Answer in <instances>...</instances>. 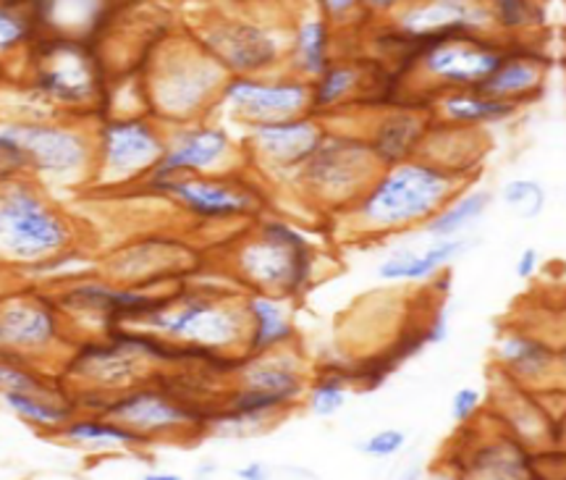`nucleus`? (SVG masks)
Segmentation results:
<instances>
[{
    "mask_svg": "<svg viewBox=\"0 0 566 480\" xmlns=\"http://www.w3.org/2000/svg\"><path fill=\"white\" fill-rule=\"evenodd\" d=\"M74 239V223L40 181L19 176L0 185V268L24 273L76 247Z\"/></svg>",
    "mask_w": 566,
    "mask_h": 480,
    "instance_id": "obj_1",
    "label": "nucleus"
},
{
    "mask_svg": "<svg viewBox=\"0 0 566 480\" xmlns=\"http://www.w3.org/2000/svg\"><path fill=\"white\" fill-rule=\"evenodd\" d=\"M459 192V176L449 168L420 160L388 166L359 197L354 216L367 229L394 231L430 221Z\"/></svg>",
    "mask_w": 566,
    "mask_h": 480,
    "instance_id": "obj_2",
    "label": "nucleus"
},
{
    "mask_svg": "<svg viewBox=\"0 0 566 480\" xmlns=\"http://www.w3.org/2000/svg\"><path fill=\"white\" fill-rule=\"evenodd\" d=\"M242 310L200 292H166L163 302L137 326L181 347L221 352L231 347L244 326Z\"/></svg>",
    "mask_w": 566,
    "mask_h": 480,
    "instance_id": "obj_3",
    "label": "nucleus"
},
{
    "mask_svg": "<svg viewBox=\"0 0 566 480\" xmlns=\"http://www.w3.org/2000/svg\"><path fill=\"white\" fill-rule=\"evenodd\" d=\"M27 160V176L53 185H80L92 179L95 143L87 132L55 122H13L3 126Z\"/></svg>",
    "mask_w": 566,
    "mask_h": 480,
    "instance_id": "obj_4",
    "label": "nucleus"
},
{
    "mask_svg": "<svg viewBox=\"0 0 566 480\" xmlns=\"http://www.w3.org/2000/svg\"><path fill=\"white\" fill-rule=\"evenodd\" d=\"M239 273L268 296H292L313 279V247L300 231L281 221H268L260 237L237 255Z\"/></svg>",
    "mask_w": 566,
    "mask_h": 480,
    "instance_id": "obj_5",
    "label": "nucleus"
},
{
    "mask_svg": "<svg viewBox=\"0 0 566 480\" xmlns=\"http://www.w3.org/2000/svg\"><path fill=\"white\" fill-rule=\"evenodd\" d=\"M92 179L101 187H129L145 181L166 150L158 124L145 116L105 118L95 134Z\"/></svg>",
    "mask_w": 566,
    "mask_h": 480,
    "instance_id": "obj_6",
    "label": "nucleus"
},
{
    "mask_svg": "<svg viewBox=\"0 0 566 480\" xmlns=\"http://www.w3.org/2000/svg\"><path fill=\"white\" fill-rule=\"evenodd\" d=\"M66 326L55 294L38 289L0 292V357L32 363L59 347Z\"/></svg>",
    "mask_w": 566,
    "mask_h": 480,
    "instance_id": "obj_7",
    "label": "nucleus"
},
{
    "mask_svg": "<svg viewBox=\"0 0 566 480\" xmlns=\"http://www.w3.org/2000/svg\"><path fill=\"white\" fill-rule=\"evenodd\" d=\"M147 189L153 195L179 205L184 213L197 221H233L258 213L260 195L250 185L221 179L210 174H174L147 176Z\"/></svg>",
    "mask_w": 566,
    "mask_h": 480,
    "instance_id": "obj_8",
    "label": "nucleus"
},
{
    "mask_svg": "<svg viewBox=\"0 0 566 480\" xmlns=\"http://www.w3.org/2000/svg\"><path fill=\"white\" fill-rule=\"evenodd\" d=\"M101 66L95 53L76 40H48L34 51V87L55 105L82 108L101 95Z\"/></svg>",
    "mask_w": 566,
    "mask_h": 480,
    "instance_id": "obj_9",
    "label": "nucleus"
},
{
    "mask_svg": "<svg viewBox=\"0 0 566 480\" xmlns=\"http://www.w3.org/2000/svg\"><path fill=\"white\" fill-rule=\"evenodd\" d=\"M378 166L370 145L363 139L323 137L307 164L300 168V176L323 200L346 202L367 192Z\"/></svg>",
    "mask_w": 566,
    "mask_h": 480,
    "instance_id": "obj_10",
    "label": "nucleus"
},
{
    "mask_svg": "<svg viewBox=\"0 0 566 480\" xmlns=\"http://www.w3.org/2000/svg\"><path fill=\"white\" fill-rule=\"evenodd\" d=\"M192 260V250L176 239L150 237L116 250L105 260V276L113 284L153 289L155 284L179 276Z\"/></svg>",
    "mask_w": 566,
    "mask_h": 480,
    "instance_id": "obj_11",
    "label": "nucleus"
},
{
    "mask_svg": "<svg viewBox=\"0 0 566 480\" xmlns=\"http://www.w3.org/2000/svg\"><path fill=\"white\" fill-rule=\"evenodd\" d=\"M105 418L122 422V426L137 430L145 439L158 434H171V430L189 428L200 422V413L195 407L184 405L163 388H126L116 399L105 405Z\"/></svg>",
    "mask_w": 566,
    "mask_h": 480,
    "instance_id": "obj_12",
    "label": "nucleus"
},
{
    "mask_svg": "<svg viewBox=\"0 0 566 480\" xmlns=\"http://www.w3.org/2000/svg\"><path fill=\"white\" fill-rule=\"evenodd\" d=\"M485 24H491V11L480 0H428L401 19L405 32L420 42L422 53L436 42L459 38Z\"/></svg>",
    "mask_w": 566,
    "mask_h": 480,
    "instance_id": "obj_13",
    "label": "nucleus"
},
{
    "mask_svg": "<svg viewBox=\"0 0 566 480\" xmlns=\"http://www.w3.org/2000/svg\"><path fill=\"white\" fill-rule=\"evenodd\" d=\"M223 95L244 118L258 124L296 118L313 101L310 87L296 82L233 80Z\"/></svg>",
    "mask_w": 566,
    "mask_h": 480,
    "instance_id": "obj_14",
    "label": "nucleus"
},
{
    "mask_svg": "<svg viewBox=\"0 0 566 480\" xmlns=\"http://www.w3.org/2000/svg\"><path fill=\"white\" fill-rule=\"evenodd\" d=\"M231 137L218 126H189L166 137V150L150 176L210 174L226 160Z\"/></svg>",
    "mask_w": 566,
    "mask_h": 480,
    "instance_id": "obj_15",
    "label": "nucleus"
},
{
    "mask_svg": "<svg viewBox=\"0 0 566 480\" xmlns=\"http://www.w3.org/2000/svg\"><path fill=\"white\" fill-rule=\"evenodd\" d=\"M323 137L325 134L313 118H283L254 126L252 145L263 164L279 171H300Z\"/></svg>",
    "mask_w": 566,
    "mask_h": 480,
    "instance_id": "obj_16",
    "label": "nucleus"
},
{
    "mask_svg": "<svg viewBox=\"0 0 566 480\" xmlns=\"http://www.w3.org/2000/svg\"><path fill=\"white\" fill-rule=\"evenodd\" d=\"M504 59L506 55L501 51L467 40L464 34L436 42L424 51V66L430 74L451 84H475V87H480Z\"/></svg>",
    "mask_w": 566,
    "mask_h": 480,
    "instance_id": "obj_17",
    "label": "nucleus"
},
{
    "mask_svg": "<svg viewBox=\"0 0 566 480\" xmlns=\"http://www.w3.org/2000/svg\"><path fill=\"white\" fill-rule=\"evenodd\" d=\"M216 84V69L202 61H179L155 80V103L166 118H187Z\"/></svg>",
    "mask_w": 566,
    "mask_h": 480,
    "instance_id": "obj_18",
    "label": "nucleus"
},
{
    "mask_svg": "<svg viewBox=\"0 0 566 480\" xmlns=\"http://www.w3.org/2000/svg\"><path fill=\"white\" fill-rule=\"evenodd\" d=\"M210 48L237 72H258L275 61V42L250 24H231L210 32Z\"/></svg>",
    "mask_w": 566,
    "mask_h": 480,
    "instance_id": "obj_19",
    "label": "nucleus"
},
{
    "mask_svg": "<svg viewBox=\"0 0 566 480\" xmlns=\"http://www.w3.org/2000/svg\"><path fill=\"white\" fill-rule=\"evenodd\" d=\"M467 250L464 239H438L422 252H401V255L388 258L380 263L378 276L384 281H424L433 279L443 268L462 255Z\"/></svg>",
    "mask_w": 566,
    "mask_h": 480,
    "instance_id": "obj_20",
    "label": "nucleus"
},
{
    "mask_svg": "<svg viewBox=\"0 0 566 480\" xmlns=\"http://www.w3.org/2000/svg\"><path fill=\"white\" fill-rule=\"evenodd\" d=\"M244 313L250 317V349L254 355H265V352H273L294 338L292 317L286 315V310L281 307L275 296H252V300H247Z\"/></svg>",
    "mask_w": 566,
    "mask_h": 480,
    "instance_id": "obj_21",
    "label": "nucleus"
},
{
    "mask_svg": "<svg viewBox=\"0 0 566 480\" xmlns=\"http://www.w3.org/2000/svg\"><path fill=\"white\" fill-rule=\"evenodd\" d=\"M424 137V124L412 113H394L384 118V124L375 132L370 150L380 166H396L409 160L417 145Z\"/></svg>",
    "mask_w": 566,
    "mask_h": 480,
    "instance_id": "obj_22",
    "label": "nucleus"
},
{
    "mask_svg": "<svg viewBox=\"0 0 566 480\" xmlns=\"http://www.w3.org/2000/svg\"><path fill=\"white\" fill-rule=\"evenodd\" d=\"M242 378L247 388L252 392L271 394V397L286 401L296 399L302 394V376L296 371V363L292 357H279L273 352H265L263 357L242 368Z\"/></svg>",
    "mask_w": 566,
    "mask_h": 480,
    "instance_id": "obj_23",
    "label": "nucleus"
},
{
    "mask_svg": "<svg viewBox=\"0 0 566 480\" xmlns=\"http://www.w3.org/2000/svg\"><path fill=\"white\" fill-rule=\"evenodd\" d=\"M61 436L69 444L90 449H132L150 444V439H145L137 430L111 418H71L61 428Z\"/></svg>",
    "mask_w": 566,
    "mask_h": 480,
    "instance_id": "obj_24",
    "label": "nucleus"
},
{
    "mask_svg": "<svg viewBox=\"0 0 566 480\" xmlns=\"http://www.w3.org/2000/svg\"><path fill=\"white\" fill-rule=\"evenodd\" d=\"M6 407L21 420L32 422L38 428L61 430L74 418V405L63 397H45V394H0Z\"/></svg>",
    "mask_w": 566,
    "mask_h": 480,
    "instance_id": "obj_25",
    "label": "nucleus"
},
{
    "mask_svg": "<svg viewBox=\"0 0 566 480\" xmlns=\"http://www.w3.org/2000/svg\"><path fill=\"white\" fill-rule=\"evenodd\" d=\"M537 82H541V69H537L533 61L504 59V63H501V66L495 69L483 84H480L478 93L495 97V101L514 103L512 97L535 90Z\"/></svg>",
    "mask_w": 566,
    "mask_h": 480,
    "instance_id": "obj_26",
    "label": "nucleus"
},
{
    "mask_svg": "<svg viewBox=\"0 0 566 480\" xmlns=\"http://www.w3.org/2000/svg\"><path fill=\"white\" fill-rule=\"evenodd\" d=\"M491 200H493V195L483 192V189H480V192H470V195L459 197L457 202L446 205V208L438 210V213L428 221V226H424V231L436 239H454L459 231H464L467 226H470L472 221H478V218L485 213Z\"/></svg>",
    "mask_w": 566,
    "mask_h": 480,
    "instance_id": "obj_27",
    "label": "nucleus"
},
{
    "mask_svg": "<svg viewBox=\"0 0 566 480\" xmlns=\"http://www.w3.org/2000/svg\"><path fill=\"white\" fill-rule=\"evenodd\" d=\"M501 359L520 376H541L554 365V349L541 338L512 334L501 342Z\"/></svg>",
    "mask_w": 566,
    "mask_h": 480,
    "instance_id": "obj_28",
    "label": "nucleus"
},
{
    "mask_svg": "<svg viewBox=\"0 0 566 480\" xmlns=\"http://www.w3.org/2000/svg\"><path fill=\"white\" fill-rule=\"evenodd\" d=\"M443 111L451 122H462V124L501 122V118L512 116L514 103L495 101V97H488L480 93H464V95L446 97Z\"/></svg>",
    "mask_w": 566,
    "mask_h": 480,
    "instance_id": "obj_29",
    "label": "nucleus"
},
{
    "mask_svg": "<svg viewBox=\"0 0 566 480\" xmlns=\"http://www.w3.org/2000/svg\"><path fill=\"white\" fill-rule=\"evenodd\" d=\"M0 394H45V397H61V392L51 380L34 371L32 363L24 359L0 357Z\"/></svg>",
    "mask_w": 566,
    "mask_h": 480,
    "instance_id": "obj_30",
    "label": "nucleus"
},
{
    "mask_svg": "<svg viewBox=\"0 0 566 480\" xmlns=\"http://www.w3.org/2000/svg\"><path fill=\"white\" fill-rule=\"evenodd\" d=\"M296 55L307 74L321 76L328 69V27L323 21L315 19L302 24L300 38H296Z\"/></svg>",
    "mask_w": 566,
    "mask_h": 480,
    "instance_id": "obj_31",
    "label": "nucleus"
},
{
    "mask_svg": "<svg viewBox=\"0 0 566 480\" xmlns=\"http://www.w3.org/2000/svg\"><path fill=\"white\" fill-rule=\"evenodd\" d=\"M501 200L522 221H533L546 208V189L533 179H514L501 189Z\"/></svg>",
    "mask_w": 566,
    "mask_h": 480,
    "instance_id": "obj_32",
    "label": "nucleus"
},
{
    "mask_svg": "<svg viewBox=\"0 0 566 480\" xmlns=\"http://www.w3.org/2000/svg\"><path fill=\"white\" fill-rule=\"evenodd\" d=\"M357 80H359V74L349 66L325 69V72L321 74V82H317V87L313 93L315 108H331V105H336L342 97L352 93Z\"/></svg>",
    "mask_w": 566,
    "mask_h": 480,
    "instance_id": "obj_33",
    "label": "nucleus"
},
{
    "mask_svg": "<svg viewBox=\"0 0 566 480\" xmlns=\"http://www.w3.org/2000/svg\"><path fill=\"white\" fill-rule=\"evenodd\" d=\"M32 38V21L19 13L13 6L0 3V55L17 51Z\"/></svg>",
    "mask_w": 566,
    "mask_h": 480,
    "instance_id": "obj_34",
    "label": "nucleus"
},
{
    "mask_svg": "<svg viewBox=\"0 0 566 480\" xmlns=\"http://www.w3.org/2000/svg\"><path fill=\"white\" fill-rule=\"evenodd\" d=\"M344 399V378L325 376L323 380H317V386L313 388V409L317 415H325V418L336 415L338 409H342Z\"/></svg>",
    "mask_w": 566,
    "mask_h": 480,
    "instance_id": "obj_35",
    "label": "nucleus"
},
{
    "mask_svg": "<svg viewBox=\"0 0 566 480\" xmlns=\"http://www.w3.org/2000/svg\"><path fill=\"white\" fill-rule=\"evenodd\" d=\"M19 176H27L24 153L19 150V145L13 143L3 126H0V185H3V181L19 179Z\"/></svg>",
    "mask_w": 566,
    "mask_h": 480,
    "instance_id": "obj_36",
    "label": "nucleus"
},
{
    "mask_svg": "<svg viewBox=\"0 0 566 480\" xmlns=\"http://www.w3.org/2000/svg\"><path fill=\"white\" fill-rule=\"evenodd\" d=\"M407 444V436L401 434V430H378V434L373 436L370 441L363 444V451L370 457H378V460H384V457H391L399 451L401 447Z\"/></svg>",
    "mask_w": 566,
    "mask_h": 480,
    "instance_id": "obj_37",
    "label": "nucleus"
},
{
    "mask_svg": "<svg viewBox=\"0 0 566 480\" xmlns=\"http://www.w3.org/2000/svg\"><path fill=\"white\" fill-rule=\"evenodd\" d=\"M478 405H480V392L478 388H459V392L454 394V399H451V415L462 422V420H470L472 415L478 413Z\"/></svg>",
    "mask_w": 566,
    "mask_h": 480,
    "instance_id": "obj_38",
    "label": "nucleus"
},
{
    "mask_svg": "<svg viewBox=\"0 0 566 480\" xmlns=\"http://www.w3.org/2000/svg\"><path fill=\"white\" fill-rule=\"evenodd\" d=\"M495 6H499V19L504 21L509 27H516V24H525L527 21V3L525 0H495Z\"/></svg>",
    "mask_w": 566,
    "mask_h": 480,
    "instance_id": "obj_39",
    "label": "nucleus"
},
{
    "mask_svg": "<svg viewBox=\"0 0 566 480\" xmlns=\"http://www.w3.org/2000/svg\"><path fill=\"white\" fill-rule=\"evenodd\" d=\"M446 334H449V313H446V307H441L438 310V313L430 317V323H428V331H424V344H438V342H443L446 338Z\"/></svg>",
    "mask_w": 566,
    "mask_h": 480,
    "instance_id": "obj_40",
    "label": "nucleus"
},
{
    "mask_svg": "<svg viewBox=\"0 0 566 480\" xmlns=\"http://www.w3.org/2000/svg\"><path fill=\"white\" fill-rule=\"evenodd\" d=\"M537 260H541V255H537L535 247H527V250L520 255V260H516V276L533 279L537 271Z\"/></svg>",
    "mask_w": 566,
    "mask_h": 480,
    "instance_id": "obj_41",
    "label": "nucleus"
},
{
    "mask_svg": "<svg viewBox=\"0 0 566 480\" xmlns=\"http://www.w3.org/2000/svg\"><path fill=\"white\" fill-rule=\"evenodd\" d=\"M323 6L331 17H344V13H349L357 6V0H323Z\"/></svg>",
    "mask_w": 566,
    "mask_h": 480,
    "instance_id": "obj_42",
    "label": "nucleus"
},
{
    "mask_svg": "<svg viewBox=\"0 0 566 480\" xmlns=\"http://www.w3.org/2000/svg\"><path fill=\"white\" fill-rule=\"evenodd\" d=\"M237 476L242 480H268V470L260 462H252V465H247V468L237 470Z\"/></svg>",
    "mask_w": 566,
    "mask_h": 480,
    "instance_id": "obj_43",
    "label": "nucleus"
},
{
    "mask_svg": "<svg viewBox=\"0 0 566 480\" xmlns=\"http://www.w3.org/2000/svg\"><path fill=\"white\" fill-rule=\"evenodd\" d=\"M142 480H181V476H176V472H147Z\"/></svg>",
    "mask_w": 566,
    "mask_h": 480,
    "instance_id": "obj_44",
    "label": "nucleus"
},
{
    "mask_svg": "<svg viewBox=\"0 0 566 480\" xmlns=\"http://www.w3.org/2000/svg\"><path fill=\"white\" fill-rule=\"evenodd\" d=\"M367 3H370L373 9H391V6L399 3V0H367Z\"/></svg>",
    "mask_w": 566,
    "mask_h": 480,
    "instance_id": "obj_45",
    "label": "nucleus"
},
{
    "mask_svg": "<svg viewBox=\"0 0 566 480\" xmlns=\"http://www.w3.org/2000/svg\"><path fill=\"white\" fill-rule=\"evenodd\" d=\"M436 480H451V478H446V476H438Z\"/></svg>",
    "mask_w": 566,
    "mask_h": 480,
    "instance_id": "obj_46",
    "label": "nucleus"
},
{
    "mask_svg": "<svg viewBox=\"0 0 566 480\" xmlns=\"http://www.w3.org/2000/svg\"><path fill=\"white\" fill-rule=\"evenodd\" d=\"M3 273H6V268H0V279H3Z\"/></svg>",
    "mask_w": 566,
    "mask_h": 480,
    "instance_id": "obj_47",
    "label": "nucleus"
}]
</instances>
